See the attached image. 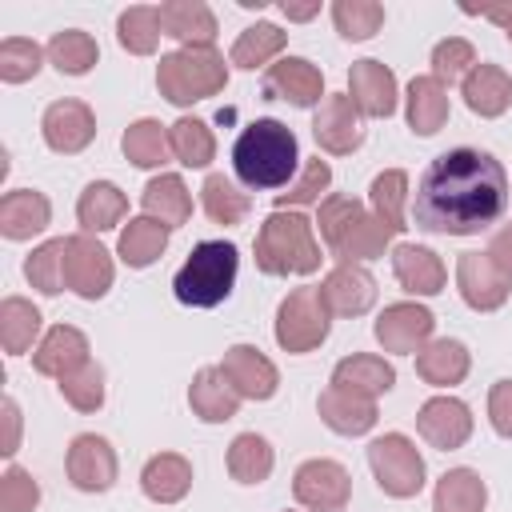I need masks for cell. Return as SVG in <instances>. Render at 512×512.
<instances>
[{"label": "cell", "instance_id": "obj_1", "mask_svg": "<svg viewBox=\"0 0 512 512\" xmlns=\"http://www.w3.org/2000/svg\"><path fill=\"white\" fill-rule=\"evenodd\" d=\"M508 212V172L484 148L440 152L416 180L412 224L436 236H476Z\"/></svg>", "mask_w": 512, "mask_h": 512}, {"label": "cell", "instance_id": "obj_2", "mask_svg": "<svg viewBox=\"0 0 512 512\" xmlns=\"http://www.w3.org/2000/svg\"><path fill=\"white\" fill-rule=\"evenodd\" d=\"M300 164V144H296V132L272 116L264 120H252L236 144H232V172L244 188L252 192H268V188H280L292 180Z\"/></svg>", "mask_w": 512, "mask_h": 512}, {"label": "cell", "instance_id": "obj_3", "mask_svg": "<svg viewBox=\"0 0 512 512\" xmlns=\"http://www.w3.org/2000/svg\"><path fill=\"white\" fill-rule=\"evenodd\" d=\"M320 236L328 244V252L340 260V264H364V260H376L384 256L392 232L376 220V212H368L356 196H344V192H328L320 200Z\"/></svg>", "mask_w": 512, "mask_h": 512}, {"label": "cell", "instance_id": "obj_4", "mask_svg": "<svg viewBox=\"0 0 512 512\" xmlns=\"http://www.w3.org/2000/svg\"><path fill=\"white\" fill-rule=\"evenodd\" d=\"M252 256H256V268L268 276H312L324 260L312 220L292 208H276L272 216H264Z\"/></svg>", "mask_w": 512, "mask_h": 512}, {"label": "cell", "instance_id": "obj_5", "mask_svg": "<svg viewBox=\"0 0 512 512\" xmlns=\"http://www.w3.org/2000/svg\"><path fill=\"white\" fill-rule=\"evenodd\" d=\"M236 272H240V252L232 240H200L172 276V292L184 308H216L232 296Z\"/></svg>", "mask_w": 512, "mask_h": 512}, {"label": "cell", "instance_id": "obj_6", "mask_svg": "<svg viewBox=\"0 0 512 512\" xmlns=\"http://www.w3.org/2000/svg\"><path fill=\"white\" fill-rule=\"evenodd\" d=\"M224 84H228V64L216 48H176V52H164L156 64V88L176 108L208 100L224 92Z\"/></svg>", "mask_w": 512, "mask_h": 512}, {"label": "cell", "instance_id": "obj_7", "mask_svg": "<svg viewBox=\"0 0 512 512\" xmlns=\"http://www.w3.org/2000/svg\"><path fill=\"white\" fill-rule=\"evenodd\" d=\"M332 312L320 296V288H292L276 308V344L292 356H304L328 340Z\"/></svg>", "mask_w": 512, "mask_h": 512}, {"label": "cell", "instance_id": "obj_8", "mask_svg": "<svg viewBox=\"0 0 512 512\" xmlns=\"http://www.w3.org/2000/svg\"><path fill=\"white\" fill-rule=\"evenodd\" d=\"M368 468L384 496L412 500L424 488V456L404 432H384L368 444Z\"/></svg>", "mask_w": 512, "mask_h": 512}, {"label": "cell", "instance_id": "obj_9", "mask_svg": "<svg viewBox=\"0 0 512 512\" xmlns=\"http://www.w3.org/2000/svg\"><path fill=\"white\" fill-rule=\"evenodd\" d=\"M112 276H116L112 252L96 236L88 232L64 236V288H72L80 300H100L112 288Z\"/></svg>", "mask_w": 512, "mask_h": 512}, {"label": "cell", "instance_id": "obj_10", "mask_svg": "<svg viewBox=\"0 0 512 512\" xmlns=\"http://www.w3.org/2000/svg\"><path fill=\"white\" fill-rule=\"evenodd\" d=\"M292 496L308 512H344L352 500V476L336 460H304L292 476Z\"/></svg>", "mask_w": 512, "mask_h": 512}, {"label": "cell", "instance_id": "obj_11", "mask_svg": "<svg viewBox=\"0 0 512 512\" xmlns=\"http://www.w3.org/2000/svg\"><path fill=\"white\" fill-rule=\"evenodd\" d=\"M432 328H436V316H432L424 304H416V300H396V304H388V308L376 316V324H372L380 348H384V352H396V356H416V352L432 340Z\"/></svg>", "mask_w": 512, "mask_h": 512}, {"label": "cell", "instance_id": "obj_12", "mask_svg": "<svg viewBox=\"0 0 512 512\" xmlns=\"http://www.w3.org/2000/svg\"><path fill=\"white\" fill-rule=\"evenodd\" d=\"M456 288H460V300L472 312H496L512 296V276L500 272L488 260V252H460V260H456Z\"/></svg>", "mask_w": 512, "mask_h": 512}, {"label": "cell", "instance_id": "obj_13", "mask_svg": "<svg viewBox=\"0 0 512 512\" xmlns=\"http://www.w3.org/2000/svg\"><path fill=\"white\" fill-rule=\"evenodd\" d=\"M64 468H68L72 488H80V492H108L116 484V472H120L112 444L104 436H96V432L72 436L68 456H64Z\"/></svg>", "mask_w": 512, "mask_h": 512}, {"label": "cell", "instance_id": "obj_14", "mask_svg": "<svg viewBox=\"0 0 512 512\" xmlns=\"http://www.w3.org/2000/svg\"><path fill=\"white\" fill-rule=\"evenodd\" d=\"M264 96L288 100L292 108H320L324 104V72L304 56H284L264 68Z\"/></svg>", "mask_w": 512, "mask_h": 512}, {"label": "cell", "instance_id": "obj_15", "mask_svg": "<svg viewBox=\"0 0 512 512\" xmlns=\"http://www.w3.org/2000/svg\"><path fill=\"white\" fill-rule=\"evenodd\" d=\"M40 132H44V144L60 156H76L92 144L96 136V116L84 100H52L40 116Z\"/></svg>", "mask_w": 512, "mask_h": 512}, {"label": "cell", "instance_id": "obj_16", "mask_svg": "<svg viewBox=\"0 0 512 512\" xmlns=\"http://www.w3.org/2000/svg\"><path fill=\"white\" fill-rule=\"evenodd\" d=\"M312 136L328 156H348L364 144V128H360V108L352 104L348 92H332L324 96V104L316 108L312 120Z\"/></svg>", "mask_w": 512, "mask_h": 512}, {"label": "cell", "instance_id": "obj_17", "mask_svg": "<svg viewBox=\"0 0 512 512\" xmlns=\"http://www.w3.org/2000/svg\"><path fill=\"white\" fill-rule=\"evenodd\" d=\"M416 432H420L432 448L456 452V448H464L468 436H472V412H468V404L456 400V396H432V400H424L420 412H416Z\"/></svg>", "mask_w": 512, "mask_h": 512}, {"label": "cell", "instance_id": "obj_18", "mask_svg": "<svg viewBox=\"0 0 512 512\" xmlns=\"http://www.w3.org/2000/svg\"><path fill=\"white\" fill-rule=\"evenodd\" d=\"M220 372L232 380V388L240 392V400H272L280 388V372L276 364L256 348V344H232L220 360Z\"/></svg>", "mask_w": 512, "mask_h": 512}, {"label": "cell", "instance_id": "obj_19", "mask_svg": "<svg viewBox=\"0 0 512 512\" xmlns=\"http://www.w3.org/2000/svg\"><path fill=\"white\" fill-rule=\"evenodd\" d=\"M348 96L360 108V116H372V120H388L396 112V100H400L396 76L380 60H356L348 68Z\"/></svg>", "mask_w": 512, "mask_h": 512}, {"label": "cell", "instance_id": "obj_20", "mask_svg": "<svg viewBox=\"0 0 512 512\" xmlns=\"http://www.w3.org/2000/svg\"><path fill=\"white\" fill-rule=\"evenodd\" d=\"M320 296L332 316H364L376 304V280L364 264H336L324 276Z\"/></svg>", "mask_w": 512, "mask_h": 512}, {"label": "cell", "instance_id": "obj_21", "mask_svg": "<svg viewBox=\"0 0 512 512\" xmlns=\"http://www.w3.org/2000/svg\"><path fill=\"white\" fill-rule=\"evenodd\" d=\"M88 336L72 324H56L44 332V340L36 344L32 352V368L40 376H52V380H64L68 372H76L80 364H88Z\"/></svg>", "mask_w": 512, "mask_h": 512}, {"label": "cell", "instance_id": "obj_22", "mask_svg": "<svg viewBox=\"0 0 512 512\" xmlns=\"http://www.w3.org/2000/svg\"><path fill=\"white\" fill-rule=\"evenodd\" d=\"M188 404L204 424H224L240 412V392L220 372V364H204L188 384Z\"/></svg>", "mask_w": 512, "mask_h": 512}, {"label": "cell", "instance_id": "obj_23", "mask_svg": "<svg viewBox=\"0 0 512 512\" xmlns=\"http://www.w3.org/2000/svg\"><path fill=\"white\" fill-rule=\"evenodd\" d=\"M316 412L320 420L336 432V436H364L376 428V400L368 396H356V392H344L336 384H328L316 400Z\"/></svg>", "mask_w": 512, "mask_h": 512}, {"label": "cell", "instance_id": "obj_24", "mask_svg": "<svg viewBox=\"0 0 512 512\" xmlns=\"http://www.w3.org/2000/svg\"><path fill=\"white\" fill-rule=\"evenodd\" d=\"M160 28H164V36L180 40V48H212V40H216V16L204 0L160 4Z\"/></svg>", "mask_w": 512, "mask_h": 512}, {"label": "cell", "instance_id": "obj_25", "mask_svg": "<svg viewBox=\"0 0 512 512\" xmlns=\"http://www.w3.org/2000/svg\"><path fill=\"white\" fill-rule=\"evenodd\" d=\"M460 96H464V104H468L476 116H484V120L504 116V112H508V104H512V76H508L500 64L480 60V64L464 76Z\"/></svg>", "mask_w": 512, "mask_h": 512}, {"label": "cell", "instance_id": "obj_26", "mask_svg": "<svg viewBox=\"0 0 512 512\" xmlns=\"http://www.w3.org/2000/svg\"><path fill=\"white\" fill-rule=\"evenodd\" d=\"M52 224V204L36 188H12L0 200V232L8 240H32Z\"/></svg>", "mask_w": 512, "mask_h": 512}, {"label": "cell", "instance_id": "obj_27", "mask_svg": "<svg viewBox=\"0 0 512 512\" xmlns=\"http://www.w3.org/2000/svg\"><path fill=\"white\" fill-rule=\"evenodd\" d=\"M392 272H396L400 288L412 296H436L448 280L444 260L424 244H396L392 248Z\"/></svg>", "mask_w": 512, "mask_h": 512}, {"label": "cell", "instance_id": "obj_28", "mask_svg": "<svg viewBox=\"0 0 512 512\" xmlns=\"http://www.w3.org/2000/svg\"><path fill=\"white\" fill-rule=\"evenodd\" d=\"M332 384L344 388V392H356V396H384L392 384H396V368L384 360V356H372V352H352L344 356L336 368H332Z\"/></svg>", "mask_w": 512, "mask_h": 512}, {"label": "cell", "instance_id": "obj_29", "mask_svg": "<svg viewBox=\"0 0 512 512\" xmlns=\"http://www.w3.org/2000/svg\"><path fill=\"white\" fill-rule=\"evenodd\" d=\"M140 208H144V216L160 220L164 228H180L192 216V192H188V184L176 172H160V176H152L144 184Z\"/></svg>", "mask_w": 512, "mask_h": 512}, {"label": "cell", "instance_id": "obj_30", "mask_svg": "<svg viewBox=\"0 0 512 512\" xmlns=\"http://www.w3.org/2000/svg\"><path fill=\"white\" fill-rule=\"evenodd\" d=\"M140 488L152 504H176L188 496L192 488V460L180 456V452H160L144 464L140 472Z\"/></svg>", "mask_w": 512, "mask_h": 512}, {"label": "cell", "instance_id": "obj_31", "mask_svg": "<svg viewBox=\"0 0 512 512\" xmlns=\"http://www.w3.org/2000/svg\"><path fill=\"white\" fill-rule=\"evenodd\" d=\"M468 368H472V356H468V348L460 344V340H428L420 352H416V376L424 380V384H432V388H452V384H460L464 376H468Z\"/></svg>", "mask_w": 512, "mask_h": 512}, {"label": "cell", "instance_id": "obj_32", "mask_svg": "<svg viewBox=\"0 0 512 512\" xmlns=\"http://www.w3.org/2000/svg\"><path fill=\"white\" fill-rule=\"evenodd\" d=\"M404 116L416 136H436L448 124V88L436 76H416L404 96Z\"/></svg>", "mask_w": 512, "mask_h": 512}, {"label": "cell", "instance_id": "obj_33", "mask_svg": "<svg viewBox=\"0 0 512 512\" xmlns=\"http://www.w3.org/2000/svg\"><path fill=\"white\" fill-rule=\"evenodd\" d=\"M124 216H128V196H124L112 180H92V184L80 192V200H76V220H80V228H84L88 236L116 228Z\"/></svg>", "mask_w": 512, "mask_h": 512}, {"label": "cell", "instance_id": "obj_34", "mask_svg": "<svg viewBox=\"0 0 512 512\" xmlns=\"http://www.w3.org/2000/svg\"><path fill=\"white\" fill-rule=\"evenodd\" d=\"M168 236H172V228H164L160 220H152V216H136V220H128V224L120 228L116 256H120L128 268H148V264H156V260L164 256Z\"/></svg>", "mask_w": 512, "mask_h": 512}, {"label": "cell", "instance_id": "obj_35", "mask_svg": "<svg viewBox=\"0 0 512 512\" xmlns=\"http://www.w3.org/2000/svg\"><path fill=\"white\" fill-rule=\"evenodd\" d=\"M484 504H488V484L480 480L476 468H448L436 480L432 512H484Z\"/></svg>", "mask_w": 512, "mask_h": 512}, {"label": "cell", "instance_id": "obj_36", "mask_svg": "<svg viewBox=\"0 0 512 512\" xmlns=\"http://www.w3.org/2000/svg\"><path fill=\"white\" fill-rule=\"evenodd\" d=\"M284 44H288V32H280V28L268 24V20H256V24H248V28L236 36V44H232V52H228V64H236V68H244V72L272 68V60L284 52Z\"/></svg>", "mask_w": 512, "mask_h": 512}, {"label": "cell", "instance_id": "obj_37", "mask_svg": "<svg viewBox=\"0 0 512 512\" xmlns=\"http://www.w3.org/2000/svg\"><path fill=\"white\" fill-rule=\"evenodd\" d=\"M200 208H204V216H208L212 224L232 228V224H240V220L248 216L252 200H248V192H240L236 180H228L224 172H212V176H204V184H200Z\"/></svg>", "mask_w": 512, "mask_h": 512}, {"label": "cell", "instance_id": "obj_38", "mask_svg": "<svg viewBox=\"0 0 512 512\" xmlns=\"http://www.w3.org/2000/svg\"><path fill=\"white\" fill-rule=\"evenodd\" d=\"M272 464H276V452H272V444L260 432H240L228 444V476L236 484H260V480H268L272 476Z\"/></svg>", "mask_w": 512, "mask_h": 512}, {"label": "cell", "instance_id": "obj_39", "mask_svg": "<svg viewBox=\"0 0 512 512\" xmlns=\"http://www.w3.org/2000/svg\"><path fill=\"white\" fill-rule=\"evenodd\" d=\"M40 308L24 296H4L0 300V344L8 356H20L32 348V340L40 336Z\"/></svg>", "mask_w": 512, "mask_h": 512}, {"label": "cell", "instance_id": "obj_40", "mask_svg": "<svg viewBox=\"0 0 512 512\" xmlns=\"http://www.w3.org/2000/svg\"><path fill=\"white\" fill-rule=\"evenodd\" d=\"M120 148H124V156H128L136 168H160V164H168V156H172L168 128H164L160 120H152V116L128 124L124 136H120Z\"/></svg>", "mask_w": 512, "mask_h": 512}, {"label": "cell", "instance_id": "obj_41", "mask_svg": "<svg viewBox=\"0 0 512 512\" xmlns=\"http://www.w3.org/2000/svg\"><path fill=\"white\" fill-rule=\"evenodd\" d=\"M44 52H48V64H52L56 72H64V76H84V72H92L96 60H100V44H96L88 32H80V28L56 32Z\"/></svg>", "mask_w": 512, "mask_h": 512}, {"label": "cell", "instance_id": "obj_42", "mask_svg": "<svg viewBox=\"0 0 512 512\" xmlns=\"http://www.w3.org/2000/svg\"><path fill=\"white\" fill-rule=\"evenodd\" d=\"M168 144H172V156L184 168H208L212 156H216V136L196 116H180L176 124H168Z\"/></svg>", "mask_w": 512, "mask_h": 512}, {"label": "cell", "instance_id": "obj_43", "mask_svg": "<svg viewBox=\"0 0 512 512\" xmlns=\"http://www.w3.org/2000/svg\"><path fill=\"white\" fill-rule=\"evenodd\" d=\"M368 200H372L376 220H380L392 236L408 228V224H404V204H408V172H404V168L380 172V176L372 180V188H368Z\"/></svg>", "mask_w": 512, "mask_h": 512}, {"label": "cell", "instance_id": "obj_44", "mask_svg": "<svg viewBox=\"0 0 512 512\" xmlns=\"http://www.w3.org/2000/svg\"><path fill=\"white\" fill-rule=\"evenodd\" d=\"M164 28H160V8H148V4H136V8H124L120 20H116V40L124 52L132 56H152L156 44H160Z\"/></svg>", "mask_w": 512, "mask_h": 512}, {"label": "cell", "instance_id": "obj_45", "mask_svg": "<svg viewBox=\"0 0 512 512\" xmlns=\"http://www.w3.org/2000/svg\"><path fill=\"white\" fill-rule=\"evenodd\" d=\"M24 276H28V284H32L36 292H44V296L64 292V236L44 240L40 248H32L28 260H24Z\"/></svg>", "mask_w": 512, "mask_h": 512}, {"label": "cell", "instance_id": "obj_46", "mask_svg": "<svg viewBox=\"0 0 512 512\" xmlns=\"http://www.w3.org/2000/svg\"><path fill=\"white\" fill-rule=\"evenodd\" d=\"M332 24L344 40H368L384 24V4H376V0H336L332 4Z\"/></svg>", "mask_w": 512, "mask_h": 512}, {"label": "cell", "instance_id": "obj_47", "mask_svg": "<svg viewBox=\"0 0 512 512\" xmlns=\"http://www.w3.org/2000/svg\"><path fill=\"white\" fill-rule=\"evenodd\" d=\"M44 56H48V52H44L36 40H28V36H8V40L0 44V80H4V84H24V80H32V76L40 72Z\"/></svg>", "mask_w": 512, "mask_h": 512}, {"label": "cell", "instance_id": "obj_48", "mask_svg": "<svg viewBox=\"0 0 512 512\" xmlns=\"http://www.w3.org/2000/svg\"><path fill=\"white\" fill-rule=\"evenodd\" d=\"M480 60H476V48L464 40V36H448V40H440L436 48H432V76L448 88V84H464V76L476 68Z\"/></svg>", "mask_w": 512, "mask_h": 512}, {"label": "cell", "instance_id": "obj_49", "mask_svg": "<svg viewBox=\"0 0 512 512\" xmlns=\"http://www.w3.org/2000/svg\"><path fill=\"white\" fill-rule=\"evenodd\" d=\"M60 396L76 408V412H96L104 404V368L96 360L80 364L76 372H68L60 380Z\"/></svg>", "mask_w": 512, "mask_h": 512}, {"label": "cell", "instance_id": "obj_50", "mask_svg": "<svg viewBox=\"0 0 512 512\" xmlns=\"http://www.w3.org/2000/svg\"><path fill=\"white\" fill-rule=\"evenodd\" d=\"M328 184H332V168H328V160H308L304 168H300V176H296V184H288V192H280L276 196V208H304V204H316L320 200V192H328Z\"/></svg>", "mask_w": 512, "mask_h": 512}, {"label": "cell", "instance_id": "obj_51", "mask_svg": "<svg viewBox=\"0 0 512 512\" xmlns=\"http://www.w3.org/2000/svg\"><path fill=\"white\" fill-rule=\"evenodd\" d=\"M40 504V484L28 468L8 464L0 476V512H32Z\"/></svg>", "mask_w": 512, "mask_h": 512}, {"label": "cell", "instance_id": "obj_52", "mask_svg": "<svg viewBox=\"0 0 512 512\" xmlns=\"http://www.w3.org/2000/svg\"><path fill=\"white\" fill-rule=\"evenodd\" d=\"M488 420L504 440H512V380H496L488 388Z\"/></svg>", "mask_w": 512, "mask_h": 512}, {"label": "cell", "instance_id": "obj_53", "mask_svg": "<svg viewBox=\"0 0 512 512\" xmlns=\"http://www.w3.org/2000/svg\"><path fill=\"white\" fill-rule=\"evenodd\" d=\"M0 412H4V440H0V452H4V456H16V448H20V404H16L12 396H4Z\"/></svg>", "mask_w": 512, "mask_h": 512}, {"label": "cell", "instance_id": "obj_54", "mask_svg": "<svg viewBox=\"0 0 512 512\" xmlns=\"http://www.w3.org/2000/svg\"><path fill=\"white\" fill-rule=\"evenodd\" d=\"M484 252H488V260H492V264H496L500 272H508V276H512V224L496 228Z\"/></svg>", "mask_w": 512, "mask_h": 512}, {"label": "cell", "instance_id": "obj_55", "mask_svg": "<svg viewBox=\"0 0 512 512\" xmlns=\"http://www.w3.org/2000/svg\"><path fill=\"white\" fill-rule=\"evenodd\" d=\"M468 12L488 16V20H492V24H500V28H504V36L512 40V4H488V8H468Z\"/></svg>", "mask_w": 512, "mask_h": 512}, {"label": "cell", "instance_id": "obj_56", "mask_svg": "<svg viewBox=\"0 0 512 512\" xmlns=\"http://www.w3.org/2000/svg\"><path fill=\"white\" fill-rule=\"evenodd\" d=\"M280 12H284L288 20H312V16L320 12V0H308V4H296V0H284V4H280Z\"/></svg>", "mask_w": 512, "mask_h": 512}]
</instances>
